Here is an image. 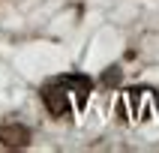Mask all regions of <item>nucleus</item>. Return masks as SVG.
Instances as JSON below:
<instances>
[{
  "instance_id": "1",
  "label": "nucleus",
  "mask_w": 159,
  "mask_h": 153,
  "mask_svg": "<svg viewBox=\"0 0 159 153\" xmlns=\"http://www.w3.org/2000/svg\"><path fill=\"white\" fill-rule=\"evenodd\" d=\"M93 78L90 75H81V72H69V75H57V78L45 81L39 96H42L45 108L51 117H72L81 114L84 105L90 102V93H93Z\"/></svg>"
},
{
  "instance_id": "2",
  "label": "nucleus",
  "mask_w": 159,
  "mask_h": 153,
  "mask_svg": "<svg viewBox=\"0 0 159 153\" xmlns=\"http://www.w3.org/2000/svg\"><path fill=\"white\" fill-rule=\"evenodd\" d=\"M156 105H159V99L153 87H132L120 93L117 114H120V120H147L156 111Z\"/></svg>"
},
{
  "instance_id": "3",
  "label": "nucleus",
  "mask_w": 159,
  "mask_h": 153,
  "mask_svg": "<svg viewBox=\"0 0 159 153\" xmlns=\"http://www.w3.org/2000/svg\"><path fill=\"white\" fill-rule=\"evenodd\" d=\"M30 141V129L21 123H3L0 126V144L6 147H27Z\"/></svg>"
}]
</instances>
